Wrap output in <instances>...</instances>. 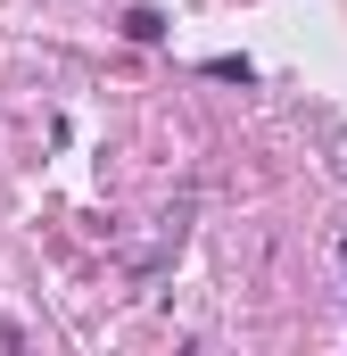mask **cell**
Instances as JSON below:
<instances>
[{"instance_id":"6da1fadb","label":"cell","mask_w":347,"mask_h":356,"mask_svg":"<svg viewBox=\"0 0 347 356\" xmlns=\"http://www.w3.org/2000/svg\"><path fill=\"white\" fill-rule=\"evenodd\" d=\"M124 33H133V42H166V17H158V8H124Z\"/></svg>"}]
</instances>
